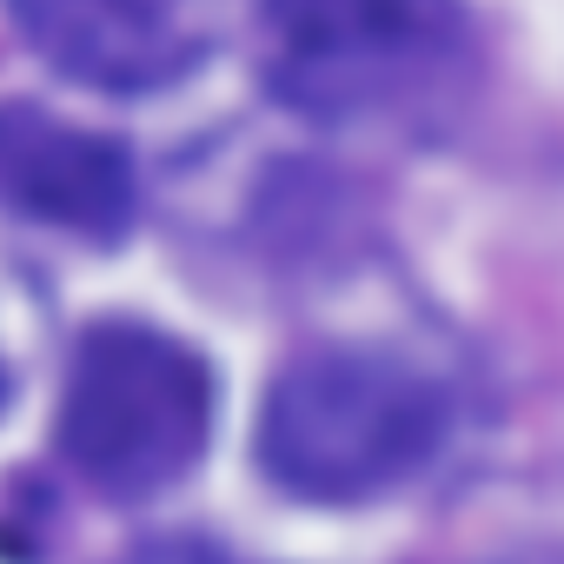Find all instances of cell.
Instances as JSON below:
<instances>
[{
	"mask_svg": "<svg viewBox=\"0 0 564 564\" xmlns=\"http://www.w3.org/2000/svg\"><path fill=\"white\" fill-rule=\"evenodd\" d=\"M445 438V392L392 352H306L259 412V465L279 491L359 505L405 485Z\"/></svg>",
	"mask_w": 564,
	"mask_h": 564,
	"instance_id": "6da1fadb",
	"label": "cell"
},
{
	"mask_svg": "<svg viewBox=\"0 0 564 564\" xmlns=\"http://www.w3.org/2000/svg\"><path fill=\"white\" fill-rule=\"evenodd\" d=\"M213 425V372L153 326H94L61 399V445L107 498L180 485Z\"/></svg>",
	"mask_w": 564,
	"mask_h": 564,
	"instance_id": "7a4b0ae2",
	"label": "cell"
},
{
	"mask_svg": "<svg viewBox=\"0 0 564 564\" xmlns=\"http://www.w3.org/2000/svg\"><path fill=\"white\" fill-rule=\"evenodd\" d=\"M265 80L319 120H379L465 54L458 0H265Z\"/></svg>",
	"mask_w": 564,
	"mask_h": 564,
	"instance_id": "3957f363",
	"label": "cell"
},
{
	"mask_svg": "<svg viewBox=\"0 0 564 564\" xmlns=\"http://www.w3.org/2000/svg\"><path fill=\"white\" fill-rule=\"evenodd\" d=\"M8 8L61 74L107 94H147L199 54L186 0H8Z\"/></svg>",
	"mask_w": 564,
	"mask_h": 564,
	"instance_id": "277c9868",
	"label": "cell"
},
{
	"mask_svg": "<svg viewBox=\"0 0 564 564\" xmlns=\"http://www.w3.org/2000/svg\"><path fill=\"white\" fill-rule=\"evenodd\" d=\"M0 206L67 232H120L133 213V166L113 140L41 107H0Z\"/></svg>",
	"mask_w": 564,
	"mask_h": 564,
	"instance_id": "5b68a950",
	"label": "cell"
},
{
	"mask_svg": "<svg viewBox=\"0 0 564 564\" xmlns=\"http://www.w3.org/2000/svg\"><path fill=\"white\" fill-rule=\"evenodd\" d=\"M133 564H232V557H219V551H206V544H153V551H140Z\"/></svg>",
	"mask_w": 564,
	"mask_h": 564,
	"instance_id": "8992f818",
	"label": "cell"
},
{
	"mask_svg": "<svg viewBox=\"0 0 564 564\" xmlns=\"http://www.w3.org/2000/svg\"><path fill=\"white\" fill-rule=\"evenodd\" d=\"M0 399H8V366H0Z\"/></svg>",
	"mask_w": 564,
	"mask_h": 564,
	"instance_id": "52a82bcc",
	"label": "cell"
}]
</instances>
